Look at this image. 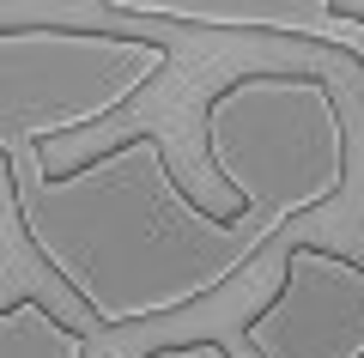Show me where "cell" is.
Instances as JSON below:
<instances>
[{
    "label": "cell",
    "instance_id": "6da1fadb",
    "mask_svg": "<svg viewBox=\"0 0 364 358\" xmlns=\"http://www.w3.org/2000/svg\"><path fill=\"white\" fill-rule=\"evenodd\" d=\"M18 219L25 243L104 328H140L225 292L279 237L255 213H207L176 182L158 134H128L61 177H18Z\"/></svg>",
    "mask_w": 364,
    "mask_h": 358
},
{
    "label": "cell",
    "instance_id": "7a4b0ae2",
    "mask_svg": "<svg viewBox=\"0 0 364 358\" xmlns=\"http://www.w3.org/2000/svg\"><path fill=\"white\" fill-rule=\"evenodd\" d=\"M200 146L237 213L286 225L328 206L346 189L352 140L334 85L310 73H243L213 91L200 115Z\"/></svg>",
    "mask_w": 364,
    "mask_h": 358
},
{
    "label": "cell",
    "instance_id": "3957f363",
    "mask_svg": "<svg viewBox=\"0 0 364 358\" xmlns=\"http://www.w3.org/2000/svg\"><path fill=\"white\" fill-rule=\"evenodd\" d=\"M170 43L134 31H0V134L6 152H43L55 134H79L128 110L152 79H164Z\"/></svg>",
    "mask_w": 364,
    "mask_h": 358
},
{
    "label": "cell",
    "instance_id": "277c9868",
    "mask_svg": "<svg viewBox=\"0 0 364 358\" xmlns=\"http://www.w3.org/2000/svg\"><path fill=\"white\" fill-rule=\"evenodd\" d=\"M255 358H364V268L322 243L286 249V280L249 316Z\"/></svg>",
    "mask_w": 364,
    "mask_h": 358
},
{
    "label": "cell",
    "instance_id": "5b68a950",
    "mask_svg": "<svg viewBox=\"0 0 364 358\" xmlns=\"http://www.w3.org/2000/svg\"><path fill=\"white\" fill-rule=\"evenodd\" d=\"M109 13L164 19V25H255V31H298L310 43L346 49L364 67V25L346 19V0L328 6H176V0H109Z\"/></svg>",
    "mask_w": 364,
    "mask_h": 358
},
{
    "label": "cell",
    "instance_id": "8992f818",
    "mask_svg": "<svg viewBox=\"0 0 364 358\" xmlns=\"http://www.w3.org/2000/svg\"><path fill=\"white\" fill-rule=\"evenodd\" d=\"M0 358H85V334L49 316L37 298L0 304Z\"/></svg>",
    "mask_w": 364,
    "mask_h": 358
},
{
    "label": "cell",
    "instance_id": "52a82bcc",
    "mask_svg": "<svg viewBox=\"0 0 364 358\" xmlns=\"http://www.w3.org/2000/svg\"><path fill=\"white\" fill-rule=\"evenodd\" d=\"M146 358H231L219 340H176V346H158V352H146Z\"/></svg>",
    "mask_w": 364,
    "mask_h": 358
}]
</instances>
